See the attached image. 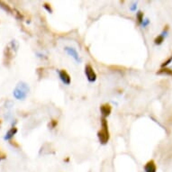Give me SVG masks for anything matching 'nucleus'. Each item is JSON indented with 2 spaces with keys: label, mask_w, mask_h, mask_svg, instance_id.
Listing matches in <instances>:
<instances>
[{
  "label": "nucleus",
  "mask_w": 172,
  "mask_h": 172,
  "mask_svg": "<svg viewBox=\"0 0 172 172\" xmlns=\"http://www.w3.org/2000/svg\"><path fill=\"white\" fill-rule=\"evenodd\" d=\"M65 51L67 52V53H68L69 55H70L71 57H73V58L75 59V61H80L79 53H78V52L76 51V49H74V48H70V47H66V48H65Z\"/></svg>",
  "instance_id": "1a4fd4ad"
},
{
  "label": "nucleus",
  "mask_w": 172,
  "mask_h": 172,
  "mask_svg": "<svg viewBox=\"0 0 172 172\" xmlns=\"http://www.w3.org/2000/svg\"><path fill=\"white\" fill-rule=\"evenodd\" d=\"M9 141H10V144H11V145H13L14 147H16V148H20V145H19V144H18L16 141L10 140Z\"/></svg>",
  "instance_id": "a211bd4d"
},
{
  "label": "nucleus",
  "mask_w": 172,
  "mask_h": 172,
  "mask_svg": "<svg viewBox=\"0 0 172 172\" xmlns=\"http://www.w3.org/2000/svg\"><path fill=\"white\" fill-rule=\"evenodd\" d=\"M144 171L145 172H157V165L153 159L147 161L144 165Z\"/></svg>",
  "instance_id": "6e6552de"
},
{
  "label": "nucleus",
  "mask_w": 172,
  "mask_h": 172,
  "mask_svg": "<svg viewBox=\"0 0 172 172\" xmlns=\"http://www.w3.org/2000/svg\"><path fill=\"white\" fill-rule=\"evenodd\" d=\"M157 74L159 75H168L172 77V70L168 69V68H161L160 70H159L157 71Z\"/></svg>",
  "instance_id": "9b49d317"
},
{
  "label": "nucleus",
  "mask_w": 172,
  "mask_h": 172,
  "mask_svg": "<svg viewBox=\"0 0 172 172\" xmlns=\"http://www.w3.org/2000/svg\"><path fill=\"white\" fill-rule=\"evenodd\" d=\"M57 125H58V120H56V119H52V120L50 122V124H49V126H50L52 129H54Z\"/></svg>",
  "instance_id": "dca6fc26"
},
{
  "label": "nucleus",
  "mask_w": 172,
  "mask_h": 172,
  "mask_svg": "<svg viewBox=\"0 0 172 172\" xmlns=\"http://www.w3.org/2000/svg\"><path fill=\"white\" fill-rule=\"evenodd\" d=\"M164 40H165V36H163V35L160 34L159 35H158V36L154 39V43H155L156 45H160V44L163 43Z\"/></svg>",
  "instance_id": "f8f14e48"
},
{
  "label": "nucleus",
  "mask_w": 172,
  "mask_h": 172,
  "mask_svg": "<svg viewBox=\"0 0 172 172\" xmlns=\"http://www.w3.org/2000/svg\"><path fill=\"white\" fill-rule=\"evenodd\" d=\"M97 138L101 144L105 145L109 141L110 139V132L108 129V123L106 118H101V128L97 132Z\"/></svg>",
  "instance_id": "f257e3e1"
},
{
  "label": "nucleus",
  "mask_w": 172,
  "mask_h": 172,
  "mask_svg": "<svg viewBox=\"0 0 172 172\" xmlns=\"http://www.w3.org/2000/svg\"><path fill=\"white\" fill-rule=\"evenodd\" d=\"M28 91H29L28 86H27L25 83L21 82L20 84H18V86H17L16 88L15 89V91H14V96H15V97L17 98V99H24V98L26 97Z\"/></svg>",
  "instance_id": "f03ea898"
},
{
  "label": "nucleus",
  "mask_w": 172,
  "mask_h": 172,
  "mask_svg": "<svg viewBox=\"0 0 172 172\" xmlns=\"http://www.w3.org/2000/svg\"><path fill=\"white\" fill-rule=\"evenodd\" d=\"M143 16H144V15H143V13L141 12V11H139L137 14H136V18H137V22H138V24H142V22H143Z\"/></svg>",
  "instance_id": "ddd939ff"
},
{
  "label": "nucleus",
  "mask_w": 172,
  "mask_h": 172,
  "mask_svg": "<svg viewBox=\"0 0 172 172\" xmlns=\"http://www.w3.org/2000/svg\"><path fill=\"white\" fill-rule=\"evenodd\" d=\"M59 75H60V79H61V81L66 84V85H70L71 82V78L70 76V74L67 72L66 70H61L59 71Z\"/></svg>",
  "instance_id": "0eeeda50"
},
{
  "label": "nucleus",
  "mask_w": 172,
  "mask_h": 172,
  "mask_svg": "<svg viewBox=\"0 0 172 172\" xmlns=\"http://www.w3.org/2000/svg\"><path fill=\"white\" fill-rule=\"evenodd\" d=\"M171 62H172V55H171L169 58H168V59L161 64V68H166V67H167L169 63H171Z\"/></svg>",
  "instance_id": "2eb2a0df"
},
{
  "label": "nucleus",
  "mask_w": 172,
  "mask_h": 172,
  "mask_svg": "<svg viewBox=\"0 0 172 172\" xmlns=\"http://www.w3.org/2000/svg\"><path fill=\"white\" fill-rule=\"evenodd\" d=\"M14 52H13V48L10 47V45L7 46L4 52V64L5 66H10L12 60L14 59Z\"/></svg>",
  "instance_id": "20e7f679"
},
{
  "label": "nucleus",
  "mask_w": 172,
  "mask_h": 172,
  "mask_svg": "<svg viewBox=\"0 0 172 172\" xmlns=\"http://www.w3.org/2000/svg\"><path fill=\"white\" fill-rule=\"evenodd\" d=\"M17 132V128L16 127H12L7 132V134H6V136H5V140H11L13 137H14V135L16 134Z\"/></svg>",
  "instance_id": "9d476101"
},
{
  "label": "nucleus",
  "mask_w": 172,
  "mask_h": 172,
  "mask_svg": "<svg viewBox=\"0 0 172 172\" xmlns=\"http://www.w3.org/2000/svg\"><path fill=\"white\" fill-rule=\"evenodd\" d=\"M7 158V154L5 152H3L1 150H0V159H4Z\"/></svg>",
  "instance_id": "6ab92c4d"
},
{
  "label": "nucleus",
  "mask_w": 172,
  "mask_h": 172,
  "mask_svg": "<svg viewBox=\"0 0 172 172\" xmlns=\"http://www.w3.org/2000/svg\"><path fill=\"white\" fill-rule=\"evenodd\" d=\"M43 7L49 12V13H52V6L48 3H44L43 4Z\"/></svg>",
  "instance_id": "f3484780"
},
{
  "label": "nucleus",
  "mask_w": 172,
  "mask_h": 172,
  "mask_svg": "<svg viewBox=\"0 0 172 172\" xmlns=\"http://www.w3.org/2000/svg\"><path fill=\"white\" fill-rule=\"evenodd\" d=\"M148 24H149V19H145V20H143V22H142V25H143V26H146Z\"/></svg>",
  "instance_id": "aec40b11"
},
{
  "label": "nucleus",
  "mask_w": 172,
  "mask_h": 172,
  "mask_svg": "<svg viewBox=\"0 0 172 172\" xmlns=\"http://www.w3.org/2000/svg\"><path fill=\"white\" fill-rule=\"evenodd\" d=\"M100 112H101V114H102V117L104 118H106L108 117L111 113H112V106L110 104H103L101 106H100Z\"/></svg>",
  "instance_id": "423d86ee"
},
{
  "label": "nucleus",
  "mask_w": 172,
  "mask_h": 172,
  "mask_svg": "<svg viewBox=\"0 0 172 172\" xmlns=\"http://www.w3.org/2000/svg\"><path fill=\"white\" fill-rule=\"evenodd\" d=\"M64 161H65V162H69V161H70V158H69V157L66 158V159H64Z\"/></svg>",
  "instance_id": "412c9836"
},
{
  "label": "nucleus",
  "mask_w": 172,
  "mask_h": 172,
  "mask_svg": "<svg viewBox=\"0 0 172 172\" xmlns=\"http://www.w3.org/2000/svg\"><path fill=\"white\" fill-rule=\"evenodd\" d=\"M111 70H114L115 71H124L126 69L123 68V67H121V66H110L109 67Z\"/></svg>",
  "instance_id": "4468645a"
},
{
  "label": "nucleus",
  "mask_w": 172,
  "mask_h": 172,
  "mask_svg": "<svg viewBox=\"0 0 172 172\" xmlns=\"http://www.w3.org/2000/svg\"><path fill=\"white\" fill-rule=\"evenodd\" d=\"M85 74L89 82H95L96 80V73L95 72L94 68L90 64H87L85 66Z\"/></svg>",
  "instance_id": "39448f33"
},
{
  "label": "nucleus",
  "mask_w": 172,
  "mask_h": 172,
  "mask_svg": "<svg viewBox=\"0 0 172 172\" xmlns=\"http://www.w3.org/2000/svg\"><path fill=\"white\" fill-rule=\"evenodd\" d=\"M0 7H1L2 9H4L5 11H7V13L11 14L12 16H14L18 20H23L24 19V16L20 11L16 10V8L11 7L8 4H7L4 1H0Z\"/></svg>",
  "instance_id": "7ed1b4c3"
}]
</instances>
